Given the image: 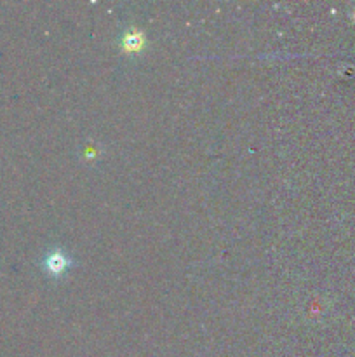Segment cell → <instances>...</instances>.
Returning a JSON list of instances; mask_svg holds the SVG:
<instances>
[{
    "instance_id": "6da1fadb",
    "label": "cell",
    "mask_w": 355,
    "mask_h": 357,
    "mask_svg": "<svg viewBox=\"0 0 355 357\" xmlns=\"http://www.w3.org/2000/svg\"><path fill=\"white\" fill-rule=\"evenodd\" d=\"M68 256L62 251H54V253H49L46 258V269L47 272L53 274V276H60V274L65 272L68 269Z\"/></svg>"
}]
</instances>
